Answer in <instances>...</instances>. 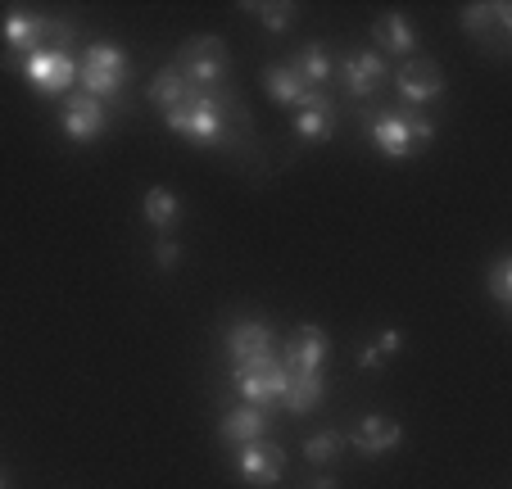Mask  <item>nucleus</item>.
<instances>
[{"label": "nucleus", "instance_id": "1", "mask_svg": "<svg viewBox=\"0 0 512 489\" xmlns=\"http://www.w3.org/2000/svg\"><path fill=\"white\" fill-rule=\"evenodd\" d=\"M368 136L386 159H413L422 145H431L435 123L422 114V109H377L368 118Z\"/></svg>", "mask_w": 512, "mask_h": 489}, {"label": "nucleus", "instance_id": "2", "mask_svg": "<svg viewBox=\"0 0 512 489\" xmlns=\"http://www.w3.org/2000/svg\"><path fill=\"white\" fill-rule=\"evenodd\" d=\"M0 37L14 55H37V50H59V55H73V41L78 32L68 28L59 19H46V14H32V10H10L0 19Z\"/></svg>", "mask_w": 512, "mask_h": 489}, {"label": "nucleus", "instance_id": "3", "mask_svg": "<svg viewBox=\"0 0 512 489\" xmlns=\"http://www.w3.org/2000/svg\"><path fill=\"white\" fill-rule=\"evenodd\" d=\"M164 123H168V132L182 136V141H191V145H227V136H232V123H227V96H223V105H218V96H200V91H191L177 109H168Z\"/></svg>", "mask_w": 512, "mask_h": 489}, {"label": "nucleus", "instance_id": "4", "mask_svg": "<svg viewBox=\"0 0 512 489\" xmlns=\"http://www.w3.org/2000/svg\"><path fill=\"white\" fill-rule=\"evenodd\" d=\"M173 68L182 73V82L200 96H213V91L227 82V68H232V55H227V41L213 37V32H200V37L182 41Z\"/></svg>", "mask_w": 512, "mask_h": 489}, {"label": "nucleus", "instance_id": "5", "mask_svg": "<svg viewBox=\"0 0 512 489\" xmlns=\"http://www.w3.org/2000/svg\"><path fill=\"white\" fill-rule=\"evenodd\" d=\"M286 385H290V372H286V363H281L272 349L268 354H259V358H250V363L232 367V390L241 394L245 403L263 408V413H268L272 403L286 399Z\"/></svg>", "mask_w": 512, "mask_h": 489}, {"label": "nucleus", "instance_id": "6", "mask_svg": "<svg viewBox=\"0 0 512 489\" xmlns=\"http://www.w3.org/2000/svg\"><path fill=\"white\" fill-rule=\"evenodd\" d=\"M123 82H127V55H123V46H114V41H96V46H87V55H82V64H78V87H82V96H91V100H114L118 91H123Z\"/></svg>", "mask_w": 512, "mask_h": 489}, {"label": "nucleus", "instance_id": "7", "mask_svg": "<svg viewBox=\"0 0 512 489\" xmlns=\"http://www.w3.org/2000/svg\"><path fill=\"white\" fill-rule=\"evenodd\" d=\"M463 32L472 41H481L494 59L508 55V46H512V5H503V0L467 5L463 10Z\"/></svg>", "mask_w": 512, "mask_h": 489}, {"label": "nucleus", "instance_id": "8", "mask_svg": "<svg viewBox=\"0 0 512 489\" xmlns=\"http://www.w3.org/2000/svg\"><path fill=\"white\" fill-rule=\"evenodd\" d=\"M19 73L28 77L46 100H59L64 91H73V82H78V59L59 55V50H37V55L19 59Z\"/></svg>", "mask_w": 512, "mask_h": 489}, {"label": "nucleus", "instance_id": "9", "mask_svg": "<svg viewBox=\"0 0 512 489\" xmlns=\"http://www.w3.org/2000/svg\"><path fill=\"white\" fill-rule=\"evenodd\" d=\"M395 87H399L404 109H422V105H431V100L445 96V73H440V64H435V59L413 55V59H404V64H399Z\"/></svg>", "mask_w": 512, "mask_h": 489}, {"label": "nucleus", "instance_id": "10", "mask_svg": "<svg viewBox=\"0 0 512 489\" xmlns=\"http://www.w3.org/2000/svg\"><path fill=\"white\" fill-rule=\"evenodd\" d=\"M59 127L73 145H91L109 132V109L91 96H64V109H59Z\"/></svg>", "mask_w": 512, "mask_h": 489}, {"label": "nucleus", "instance_id": "11", "mask_svg": "<svg viewBox=\"0 0 512 489\" xmlns=\"http://www.w3.org/2000/svg\"><path fill=\"white\" fill-rule=\"evenodd\" d=\"M281 471H286V453H281V444L272 440H254V444H241V453H236V476L245 480V485H277Z\"/></svg>", "mask_w": 512, "mask_h": 489}, {"label": "nucleus", "instance_id": "12", "mask_svg": "<svg viewBox=\"0 0 512 489\" xmlns=\"http://www.w3.org/2000/svg\"><path fill=\"white\" fill-rule=\"evenodd\" d=\"M327 354H331V340H327V331L322 326H300L295 336H290V345H286V372L290 376H322V363H327Z\"/></svg>", "mask_w": 512, "mask_h": 489}, {"label": "nucleus", "instance_id": "13", "mask_svg": "<svg viewBox=\"0 0 512 489\" xmlns=\"http://www.w3.org/2000/svg\"><path fill=\"white\" fill-rule=\"evenodd\" d=\"M340 82L354 100H372L386 82V59L377 50H354V55L340 59Z\"/></svg>", "mask_w": 512, "mask_h": 489}, {"label": "nucleus", "instance_id": "14", "mask_svg": "<svg viewBox=\"0 0 512 489\" xmlns=\"http://www.w3.org/2000/svg\"><path fill=\"white\" fill-rule=\"evenodd\" d=\"M263 91H268V96L277 100V105L295 109V114H300V109L331 105L327 91H309V87L300 82V77H295V68H290V64H272L268 73H263Z\"/></svg>", "mask_w": 512, "mask_h": 489}, {"label": "nucleus", "instance_id": "15", "mask_svg": "<svg viewBox=\"0 0 512 489\" xmlns=\"http://www.w3.org/2000/svg\"><path fill=\"white\" fill-rule=\"evenodd\" d=\"M372 50H377L381 59L386 55L413 59L417 55V28L404 19V14H381V19L372 23Z\"/></svg>", "mask_w": 512, "mask_h": 489}, {"label": "nucleus", "instance_id": "16", "mask_svg": "<svg viewBox=\"0 0 512 489\" xmlns=\"http://www.w3.org/2000/svg\"><path fill=\"white\" fill-rule=\"evenodd\" d=\"M349 440H354V449L363 453V458H381V453H390L399 440H404V431H399V426L390 422V417L368 413L363 422L354 426V435H349Z\"/></svg>", "mask_w": 512, "mask_h": 489}, {"label": "nucleus", "instance_id": "17", "mask_svg": "<svg viewBox=\"0 0 512 489\" xmlns=\"http://www.w3.org/2000/svg\"><path fill=\"white\" fill-rule=\"evenodd\" d=\"M268 349H272V326H263V322H236L227 331V358H232V367L250 363V358L268 354Z\"/></svg>", "mask_w": 512, "mask_h": 489}, {"label": "nucleus", "instance_id": "18", "mask_svg": "<svg viewBox=\"0 0 512 489\" xmlns=\"http://www.w3.org/2000/svg\"><path fill=\"white\" fill-rule=\"evenodd\" d=\"M268 422H272V417L263 413V408L245 403V408H236V413H227V417H223V426H218V431H223V440H227V444H236V449H241V444L263 440V435H268Z\"/></svg>", "mask_w": 512, "mask_h": 489}, {"label": "nucleus", "instance_id": "19", "mask_svg": "<svg viewBox=\"0 0 512 489\" xmlns=\"http://www.w3.org/2000/svg\"><path fill=\"white\" fill-rule=\"evenodd\" d=\"M290 68H295V77H300L309 91H322L331 82V68H336V64H331V50L322 46V41H309L300 55L290 59Z\"/></svg>", "mask_w": 512, "mask_h": 489}, {"label": "nucleus", "instance_id": "20", "mask_svg": "<svg viewBox=\"0 0 512 489\" xmlns=\"http://www.w3.org/2000/svg\"><path fill=\"white\" fill-rule=\"evenodd\" d=\"M336 136V109L331 105H318V109H300L295 114V141L304 145H322Z\"/></svg>", "mask_w": 512, "mask_h": 489}, {"label": "nucleus", "instance_id": "21", "mask_svg": "<svg viewBox=\"0 0 512 489\" xmlns=\"http://www.w3.org/2000/svg\"><path fill=\"white\" fill-rule=\"evenodd\" d=\"M141 213H145V222H150V227L173 231V227H177V213H182V204H177V195L168 191V186H150V191H145Z\"/></svg>", "mask_w": 512, "mask_h": 489}, {"label": "nucleus", "instance_id": "22", "mask_svg": "<svg viewBox=\"0 0 512 489\" xmlns=\"http://www.w3.org/2000/svg\"><path fill=\"white\" fill-rule=\"evenodd\" d=\"M290 408L295 417H304V413H313L322 403V376H290V385H286V399H281Z\"/></svg>", "mask_w": 512, "mask_h": 489}, {"label": "nucleus", "instance_id": "23", "mask_svg": "<svg viewBox=\"0 0 512 489\" xmlns=\"http://www.w3.org/2000/svg\"><path fill=\"white\" fill-rule=\"evenodd\" d=\"M186 96H191V87H186V82H182V73H177L173 64H168L164 73H159L155 82H150V105H159V109H164V114H168V109H177V105H182Z\"/></svg>", "mask_w": 512, "mask_h": 489}, {"label": "nucleus", "instance_id": "24", "mask_svg": "<svg viewBox=\"0 0 512 489\" xmlns=\"http://www.w3.org/2000/svg\"><path fill=\"white\" fill-rule=\"evenodd\" d=\"M340 449H345V435L340 431H318L304 440V458H309L313 467H331V462L340 458Z\"/></svg>", "mask_w": 512, "mask_h": 489}, {"label": "nucleus", "instance_id": "25", "mask_svg": "<svg viewBox=\"0 0 512 489\" xmlns=\"http://www.w3.org/2000/svg\"><path fill=\"white\" fill-rule=\"evenodd\" d=\"M485 286H490L494 304L512 308V259H508V254H499V259L490 263V277H485Z\"/></svg>", "mask_w": 512, "mask_h": 489}, {"label": "nucleus", "instance_id": "26", "mask_svg": "<svg viewBox=\"0 0 512 489\" xmlns=\"http://www.w3.org/2000/svg\"><path fill=\"white\" fill-rule=\"evenodd\" d=\"M245 10H250L268 32H286L290 23H295V5H245Z\"/></svg>", "mask_w": 512, "mask_h": 489}, {"label": "nucleus", "instance_id": "27", "mask_svg": "<svg viewBox=\"0 0 512 489\" xmlns=\"http://www.w3.org/2000/svg\"><path fill=\"white\" fill-rule=\"evenodd\" d=\"M177 259H182V245H177V240H159V245H155V263H159V268H164V272H173L177 268Z\"/></svg>", "mask_w": 512, "mask_h": 489}, {"label": "nucleus", "instance_id": "28", "mask_svg": "<svg viewBox=\"0 0 512 489\" xmlns=\"http://www.w3.org/2000/svg\"><path fill=\"white\" fill-rule=\"evenodd\" d=\"M377 349H381V354H399V349H404V336H399V331H381Z\"/></svg>", "mask_w": 512, "mask_h": 489}, {"label": "nucleus", "instance_id": "29", "mask_svg": "<svg viewBox=\"0 0 512 489\" xmlns=\"http://www.w3.org/2000/svg\"><path fill=\"white\" fill-rule=\"evenodd\" d=\"M381 363H386V354H381L377 345H363V349H358V367H381Z\"/></svg>", "mask_w": 512, "mask_h": 489}, {"label": "nucleus", "instance_id": "30", "mask_svg": "<svg viewBox=\"0 0 512 489\" xmlns=\"http://www.w3.org/2000/svg\"><path fill=\"white\" fill-rule=\"evenodd\" d=\"M313 489H336V480H331V476H318V480H313Z\"/></svg>", "mask_w": 512, "mask_h": 489}, {"label": "nucleus", "instance_id": "31", "mask_svg": "<svg viewBox=\"0 0 512 489\" xmlns=\"http://www.w3.org/2000/svg\"><path fill=\"white\" fill-rule=\"evenodd\" d=\"M0 489H5V480H0Z\"/></svg>", "mask_w": 512, "mask_h": 489}]
</instances>
